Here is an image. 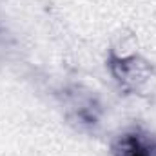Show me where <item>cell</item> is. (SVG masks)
Instances as JSON below:
<instances>
[{
  "label": "cell",
  "mask_w": 156,
  "mask_h": 156,
  "mask_svg": "<svg viewBox=\"0 0 156 156\" xmlns=\"http://www.w3.org/2000/svg\"><path fill=\"white\" fill-rule=\"evenodd\" d=\"M113 156H154V144L138 131L118 134L111 144Z\"/></svg>",
  "instance_id": "7a4b0ae2"
},
{
  "label": "cell",
  "mask_w": 156,
  "mask_h": 156,
  "mask_svg": "<svg viewBox=\"0 0 156 156\" xmlns=\"http://www.w3.org/2000/svg\"><path fill=\"white\" fill-rule=\"evenodd\" d=\"M138 55V42L134 35H123L113 44L111 47V53H109V58L113 60H122V58H129V56H134Z\"/></svg>",
  "instance_id": "3957f363"
},
{
  "label": "cell",
  "mask_w": 156,
  "mask_h": 156,
  "mask_svg": "<svg viewBox=\"0 0 156 156\" xmlns=\"http://www.w3.org/2000/svg\"><path fill=\"white\" fill-rule=\"evenodd\" d=\"M154 156H156V144H154Z\"/></svg>",
  "instance_id": "277c9868"
},
{
  "label": "cell",
  "mask_w": 156,
  "mask_h": 156,
  "mask_svg": "<svg viewBox=\"0 0 156 156\" xmlns=\"http://www.w3.org/2000/svg\"><path fill=\"white\" fill-rule=\"evenodd\" d=\"M109 71L120 89L131 94L147 96L156 89V69L142 55H134L122 60H107Z\"/></svg>",
  "instance_id": "6da1fadb"
}]
</instances>
